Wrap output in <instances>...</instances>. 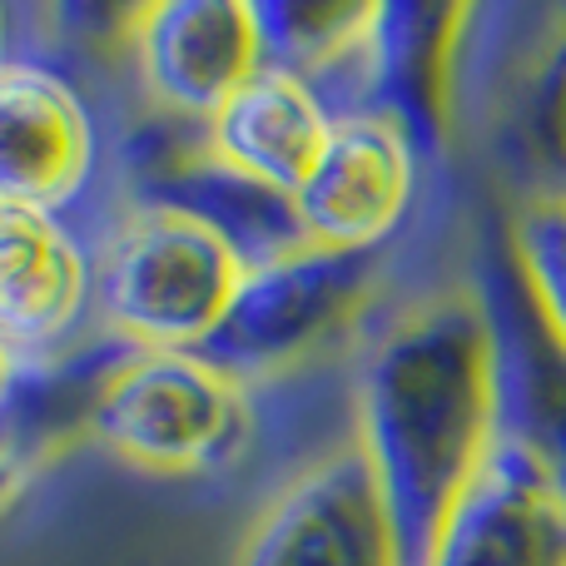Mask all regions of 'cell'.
Here are the masks:
<instances>
[{
	"label": "cell",
	"instance_id": "obj_5",
	"mask_svg": "<svg viewBox=\"0 0 566 566\" xmlns=\"http://www.w3.org/2000/svg\"><path fill=\"white\" fill-rule=\"evenodd\" d=\"M105 179V125L80 80L40 55L0 60V205L85 219Z\"/></svg>",
	"mask_w": 566,
	"mask_h": 566
},
{
	"label": "cell",
	"instance_id": "obj_15",
	"mask_svg": "<svg viewBox=\"0 0 566 566\" xmlns=\"http://www.w3.org/2000/svg\"><path fill=\"white\" fill-rule=\"evenodd\" d=\"M373 10L378 0H264L259 25H264L269 65L303 75L328 99L333 115H348Z\"/></svg>",
	"mask_w": 566,
	"mask_h": 566
},
{
	"label": "cell",
	"instance_id": "obj_3",
	"mask_svg": "<svg viewBox=\"0 0 566 566\" xmlns=\"http://www.w3.org/2000/svg\"><path fill=\"white\" fill-rule=\"evenodd\" d=\"M249 388L205 353L119 348L90 408V438L149 478H205L249 448Z\"/></svg>",
	"mask_w": 566,
	"mask_h": 566
},
{
	"label": "cell",
	"instance_id": "obj_11",
	"mask_svg": "<svg viewBox=\"0 0 566 566\" xmlns=\"http://www.w3.org/2000/svg\"><path fill=\"white\" fill-rule=\"evenodd\" d=\"M422 566H566V497L502 442L442 522Z\"/></svg>",
	"mask_w": 566,
	"mask_h": 566
},
{
	"label": "cell",
	"instance_id": "obj_14",
	"mask_svg": "<svg viewBox=\"0 0 566 566\" xmlns=\"http://www.w3.org/2000/svg\"><path fill=\"white\" fill-rule=\"evenodd\" d=\"M502 159L527 199H566V10H552L502 85Z\"/></svg>",
	"mask_w": 566,
	"mask_h": 566
},
{
	"label": "cell",
	"instance_id": "obj_2",
	"mask_svg": "<svg viewBox=\"0 0 566 566\" xmlns=\"http://www.w3.org/2000/svg\"><path fill=\"white\" fill-rule=\"evenodd\" d=\"M249 264L224 234L159 205H125L99 234V328L125 348L205 353Z\"/></svg>",
	"mask_w": 566,
	"mask_h": 566
},
{
	"label": "cell",
	"instance_id": "obj_1",
	"mask_svg": "<svg viewBox=\"0 0 566 566\" xmlns=\"http://www.w3.org/2000/svg\"><path fill=\"white\" fill-rule=\"evenodd\" d=\"M353 448L398 522L408 566L502 448V353L482 289H442L392 313L358 353Z\"/></svg>",
	"mask_w": 566,
	"mask_h": 566
},
{
	"label": "cell",
	"instance_id": "obj_10",
	"mask_svg": "<svg viewBox=\"0 0 566 566\" xmlns=\"http://www.w3.org/2000/svg\"><path fill=\"white\" fill-rule=\"evenodd\" d=\"M468 6H422V0H382L373 10V30L363 40L353 109L382 115L422 149L448 145L458 119V65L468 45Z\"/></svg>",
	"mask_w": 566,
	"mask_h": 566
},
{
	"label": "cell",
	"instance_id": "obj_12",
	"mask_svg": "<svg viewBox=\"0 0 566 566\" xmlns=\"http://www.w3.org/2000/svg\"><path fill=\"white\" fill-rule=\"evenodd\" d=\"M333 125H338V115L308 80L293 75V70L264 65L209 119L205 135L219 165L293 199L303 189V179L313 175V165H318Z\"/></svg>",
	"mask_w": 566,
	"mask_h": 566
},
{
	"label": "cell",
	"instance_id": "obj_7",
	"mask_svg": "<svg viewBox=\"0 0 566 566\" xmlns=\"http://www.w3.org/2000/svg\"><path fill=\"white\" fill-rule=\"evenodd\" d=\"M234 566H408V552L378 478L348 442L269 497Z\"/></svg>",
	"mask_w": 566,
	"mask_h": 566
},
{
	"label": "cell",
	"instance_id": "obj_17",
	"mask_svg": "<svg viewBox=\"0 0 566 566\" xmlns=\"http://www.w3.org/2000/svg\"><path fill=\"white\" fill-rule=\"evenodd\" d=\"M25 368H30V363H20V358H15V348H10V343L0 338V408H6V402H10V392L20 388V378H25Z\"/></svg>",
	"mask_w": 566,
	"mask_h": 566
},
{
	"label": "cell",
	"instance_id": "obj_18",
	"mask_svg": "<svg viewBox=\"0 0 566 566\" xmlns=\"http://www.w3.org/2000/svg\"><path fill=\"white\" fill-rule=\"evenodd\" d=\"M20 468H15V452H10V438H6V428H0V502L10 497V492L20 488Z\"/></svg>",
	"mask_w": 566,
	"mask_h": 566
},
{
	"label": "cell",
	"instance_id": "obj_13",
	"mask_svg": "<svg viewBox=\"0 0 566 566\" xmlns=\"http://www.w3.org/2000/svg\"><path fill=\"white\" fill-rule=\"evenodd\" d=\"M502 353V442L522 452L566 497V353L547 338L507 269V289L488 293Z\"/></svg>",
	"mask_w": 566,
	"mask_h": 566
},
{
	"label": "cell",
	"instance_id": "obj_8",
	"mask_svg": "<svg viewBox=\"0 0 566 566\" xmlns=\"http://www.w3.org/2000/svg\"><path fill=\"white\" fill-rule=\"evenodd\" d=\"M99 318V239L85 219L0 205V338L20 363L75 353Z\"/></svg>",
	"mask_w": 566,
	"mask_h": 566
},
{
	"label": "cell",
	"instance_id": "obj_9",
	"mask_svg": "<svg viewBox=\"0 0 566 566\" xmlns=\"http://www.w3.org/2000/svg\"><path fill=\"white\" fill-rule=\"evenodd\" d=\"M422 149L392 119L353 109L338 115L313 175L293 195L308 244L343 254H382L418 199Z\"/></svg>",
	"mask_w": 566,
	"mask_h": 566
},
{
	"label": "cell",
	"instance_id": "obj_4",
	"mask_svg": "<svg viewBox=\"0 0 566 566\" xmlns=\"http://www.w3.org/2000/svg\"><path fill=\"white\" fill-rule=\"evenodd\" d=\"M378 279V254H343L323 244H298L254 264L239 283L234 308L205 343V358L234 373L244 388L328 358L368 323Z\"/></svg>",
	"mask_w": 566,
	"mask_h": 566
},
{
	"label": "cell",
	"instance_id": "obj_16",
	"mask_svg": "<svg viewBox=\"0 0 566 566\" xmlns=\"http://www.w3.org/2000/svg\"><path fill=\"white\" fill-rule=\"evenodd\" d=\"M507 269L547 338L566 353V199H522L512 209Z\"/></svg>",
	"mask_w": 566,
	"mask_h": 566
},
{
	"label": "cell",
	"instance_id": "obj_6",
	"mask_svg": "<svg viewBox=\"0 0 566 566\" xmlns=\"http://www.w3.org/2000/svg\"><path fill=\"white\" fill-rule=\"evenodd\" d=\"M125 50L149 109L209 125L269 65L259 6L249 0H159L125 15Z\"/></svg>",
	"mask_w": 566,
	"mask_h": 566
},
{
	"label": "cell",
	"instance_id": "obj_19",
	"mask_svg": "<svg viewBox=\"0 0 566 566\" xmlns=\"http://www.w3.org/2000/svg\"><path fill=\"white\" fill-rule=\"evenodd\" d=\"M10 55V40H6V10H0V60Z\"/></svg>",
	"mask_w": 566,
	"mask_h": 566
}]
</instances>
